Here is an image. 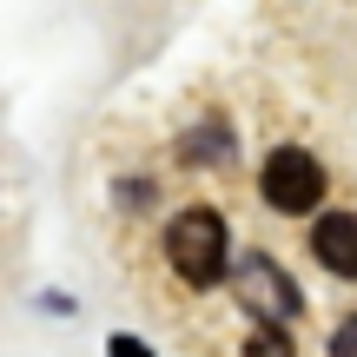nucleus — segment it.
<instances>
[{
	"instance_id": "f257e3e1",
	"label": "nucleus",
	"mask_w": 357,
	"mask_h": 357,
	"mask_svg": "<svg viewBox=\"0 0 357 357\" xmlns=\"http://www.w3.org/2000/svg\"><path fill=\"white\" fill-rule=\"evenodd\" d=\"M166 258H172V271L185 284H218L225 278V258H231V231H225V218L212 212V205H192V212H178L172 218V231H166Z\"/></svg>"
},
{
	"instance_id": "f03ea898",
	"label": "nucleus",
	"mask_w": 357,
	"mask_h": 357,
	"mask_svg": "<svg viewBox=\"0 0 357 357\" xmlns=\"http://www.w3.org/2000/svg\"><path fill=\"white\" fill-rule=\"evenodd\" d=\"M258 192H265L271 212H318L324 199V166L305 153V146H278V153L265 159V172H258Z\"/></svg>"
},
{
	"instance_id": "7ed1b4c3",
	"label": "nucleus",
	"mask_w": 357,
	"mask_h": 357,
	"mask_svg": "<svg viewBox=\"0 0 357 357\" xmlns=\"http://www.w3.org/2000/svg\"><path fill=\"white\" fill-rule=\"evenodd\" d=\"M231 291H238V305L252 311L265 331H284V324L305 311V298H298V284H291V271H278L271 258H245L238 265V278H231Z\"/></svg>"
},
{
	"instance_id": "20e7f679",
	"label": "nucleus",
	"mask_w": 357,
	"mask_h": 357,
	"mask_svg": "<svg viewBox=\"0 0 357 357\" xmlns=\"http://www.w3.org/2000/svg\"><path fill=\"white\" fill-rule=\"evenodd\" d=\"M311 258L331 278H357V212H324L311 225Z\"/></svg>"
},
{
	"instance_id": "39448f33",
	"label": "nucleus",
	"mask_w": 357,
	"mask_h": 357,
	"mask_svg": "<svg viewBox=\"0 0 357 357\" xmlns=\"http://www.w3.org/2000/svg\"><path fill=\"white\" fill-rule=\"evenodd\" d=\"M185 159H192V166H225V159H231V132L218 126V119H205V126L185 139Z\"/></svg>"
},
{
	"instance_id": "423d86ee",
	"label": "nucleus",
	"mask_w": 357,
	"mask_h": 357,
	"mask_svg": "<svg viewBox=\"0 0 357 357\" xmlns=\"http://www.w3.org/2000/svg\"><path fill=\"white\" fill-rule=\"evenodd\" d=\"M245 357H291V337H284V331H265V324H258V331L245 337Z\"/></svg>"
},
{
	"instance_id": "0eeeda50",
	"label": "nucleus",
	"mask_w": 357,
	"mask_h": 357,
	"mask_svg": "<svg viewBox=\"0 0 357 357\" xmlns=\"http://www.w3.org/2000/svg\"><path fill=\"white\" fill-rule=\"evenodd\" d=\"M106 357H153V344H146V337H126V331H113V337H106Z\"/></svg>"
},
{
	"instance_id": "6e6552de",
	"label": "nucleus",
	"mask_w": 357,
	"mask_h": 357,
	"mask_svg": "<svg viewBox=\"0 0 357 357\" xmlns=\"http://www.w3.org/2000/svg\"><path fill=\"white\" fill-rule=\"evenodd\" d=\"M331 357H357V318H344L331 331Z\"/></svg>"
}]
</instances>
